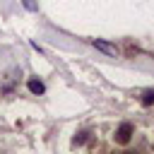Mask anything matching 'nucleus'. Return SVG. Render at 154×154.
Wrapping results in <instances>:
<instances>
[{"label":"nucleus","mask_w":154,"mask_h":154,"mask_svg":"<svg viewBox=\"0 0 154 154\" xmlns=\"http://www.w3.org/2000/svg\"><path fill=\"white\" fill-rule=\"evenodd\" d=\"M91 46H94L96 51H101L103 55H108V58H118V55H120V48H118L116 43H111V41H103V38H91Z\"/></svg>","instance_id":"nucleus-1"},{"label":"nucleus","mask_w":154,"mask_h":154,"mask_svg":"<svg viewBox=\"0 0 154 154\" xmlns=\"http://www.w3.org/2000/svg\"><path fill=\"white\" fill-rule=\"evenodd\" d=\"M130 137H132V123H120V128L116 130V140L120 144H128Z\"/></svg>","instance_id":"nucleus-2"},{"label":"nucleus","mask_w":154,"mask_h":154,"mask_svg":"<svg viewBox=\"0 0 154 154\" xmlns=\"http://www.w3.org/2000/svg\"><path fill=\"white\" fill-rule=\"evenodd\" d=\"M26 87H29V91H31V94H43V91H46V87H43V82H38V79H34V77H31V79L26 82Z\"/></svg>","instance_id":"nucleus-3"},{"label":"nucleus","mask_w":154,"mask_h":154,"mask_svg":"<svg viewBox=\"0 0 154 154\" xmlns=\"http://www.w3.org/2000/svg\"><path fill=\"white\" fill-rule=\"evenodd\" d=\"M22 5H24L29 12H36V10H38V2H36V0H22Z\"/></svg>","instance_id":"nucleus-4"},{"label":"nucleus","mask_w":154,"mask_h":154,"mask_svg":"<svg viewBox=\"0 0 154 154\" xmlns=\"http://www.w3.org/2000/svg\"><path fill=\"white\" fill-rule=\"evenodd\" d=\"M142 103H144V106H152V103H154V91H147V94L142 96Z\"/></svg>","instance_id":"nucleus-5"},{"label":"nucleus","mask_w":154,"mask_h":154,"mask_svg":"<svg viewBox=\"0 0 154 154\" xmlns=\"http://www.w3.org/2000/svg\"><path fill=\"white\" fill-rule=\"evenodd\" d=\"M87 140V132H79V137H75V144H82Z\"/></svg>","instance_id":"nucleus-6"}]
</instances>
